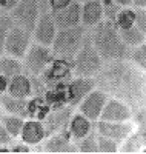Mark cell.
<instances>
[{"label": "cell", "mask_w": 146, "mask_h": 154, "mask_svg": "<svg viewBox=\"0 0 146 154\" xmlns=\"http://www.w3.org/2000/svg\"><path fill=\"white\" fill-rule=\"evenodd\" d=\"M77 149L80 151V152H85V154H94V152H99L96 136L88 133L85 137L80 139V143H78V148H77Z\"/></svg>", "instance_id": "d4e9b609"}, {"label": "cell", "mask_w": 146, "mask_h": 154, "mask_svg": "<svg viewBox=\"0 0 146 154\" xmlns=\"http://www.w3.org/2000/svg\"><path fill=\"white\" fill-rule=\"evenodd\" d=\"M134 25L144 34V31H146V11H144V8H140V9L135 11V22H134Z\"/></svg>", "instance_id": "f1b7e54d"}, {"label": "cell", "mask_w": 146, "mask_h": 154, "mask_svg": "<svg viewBox=\"0 0 146 154\" xmlns=\"http://www.w3.org/2000/svg\"><path fill=\"white\" fill-rule=\"evenodd\" d=\"M25 66L28 68V71L34 75L42 74L46 71V66L52 62V53L48 46H43L40 43L29 45L28 51L25 54Z\"/></svg>", "instance_id": "52a82bcc"}, {"label": "cell", "mask_w": 146, "mask_h": 154, "mask_svg": "<svg viewBox=\"0 0 146 154\" xmlns=\"http://www.w3.org/2000/svg\"><path fill=\"white\" fill-rule=\"evenodd\" d=\"M103 17V5L100 0H88L82 6L80 20L83 22V26H94Z\"/></svg>", "instance_id": "2e32d148"}, {"label": "cell", "mask_w": 146, "mask_h": 154, "mask_svg": "<svg viewBox=\"0 0 146 154\" xmlns=\"http://www.w3.org/2000/svg\"><path fill=\"white\" fill-rule=\"evenodd\" d=\"M17 2H19V0H3V5H5V8L11 9V8L14 6V5H16Z\"/></svg>", "instance_id": "836d02e7"}, {"label": "cell", "mask_w": 146, "mask_h": 154, "mask_svg": "<svg viewBox=\"0 0 146 154\" xmlns=\"http://www.w3.org/2000/svg\"><path fill=\"white\" fill-rule=\"evenodd\" d=\"M43 151L45 152H75L77 149L71 146L69 140L65 136H54L45 142Z\"/></svg>", "instance_id": "d6986e66"}, {"label": "cell", "mask_w": 146, "mask_h": 154, "mask_svg": "<svg viewBox=\"0 0 146 154\" xmlns=\"http://www.w3.org/2000/svg\"><path fill=\"white\" fill-rule=\"evenodd\" d=\"M69 131L74 139L85 137L88 133H91V120L86 119L82 112L72 116L69 119Z\"/></svg>", "instance_id": "ac0fdd59"}, {"label": "cell", "mask_w": 146, "mask_h": 154, "mask_svg": "<svg viewBox=\"0 0 146 154\" xmlns=\"http://www.w3.org/2000/svg\"><path fill=\"white\" fill-rule=\"evenodd\" d=\"M91 42L94 45L96 51L102 60L112 62V60H122L126 57L128 49L123 43L118 29L114 26L112 22H99L97 28L91 37Z\"/></svg>", "instance_id": "7a4b0ae2"}, {"label": "cell", "mask_w": 146, "mask_h": 154, "mask_svg": "<svg viewBox=\"0 0 146 154\" xmlns=\"http://www.w3.org/2000/svg\"><path fill=\"white\" fill-rule=\"evenodd\" d=\"M0 106H2V103H0Z\"/></svg>", "instance_id": "ab89813d"}, {"label": "cell", "mask_w": 146, "mask_h": 154, "mask_svg": "<svg viewBox=\"0 0 146 154\" xmlns=\"http://www.w3.org/2000/svg\"><path fill=\"white\" fill-rule=\"evenodd\" d=\"M132 3H134L135 6H138V8H144L146 0H132Z\"/></svg>", "instance_id": "e575fe53"}, {"label": "cell", "mask_w": 146, "mask_h": 154, "mask_svg": "<svg viewBox=\"0 0 146 154\" xmlns=\"http://www.w3.org/2000/svg\"><path fill=\"white\" fill-rule=\"evenodd\" d=\"M96 86V82L94 79L91 77H77L74 79L69 85V102L71 105H78L82 102V99L89 93L92 91Z\"/></svg>", "instance_id": "4fadbf2b"}, {"label": "cell", "mask_w": 146, "mask_h": 154, "mask_svg": "<svg viewBox=\"0 0 146 154\" xmlns=\"http://www.w3.org/2000/svg\"><path fill=\"white\" fill-rule=\"evenodd\" d=\"M80 2H88V0H80Z\"/></svg>", "instance_id": "f35d334b"}, {"label": "cell", "mask_w": 146, "mask_h": 154, "mask_svg": "<svg viewBox=\"0 0 146 154\" xmlns=\"http://www.w3.org/2000/svg\"><path fill=\"white\" fill-rule=\"evenodd\" d=\"M8 93L12 97H20V99H26L31 93H32V86H31V80L29 77H26L23 74H17L14 77H11V80L8 82Z\"/></svg>", "instance_id": "e0dca14e"}, {"label": "cell", "mask_w": 146, "mask_h": 154, "mask_svg": "<svg viewBox=\"0 0 146 154\" xmlns=\"http://www.w3.org/2000/svg\"><path fill=\"white\" fill-rule=\"evenodd\" d=\"M96 140H97L99 152L111 154V152H117L118 151V143H117V140H114V139H109V137H105V136L99 134V137Z\"/></svg>", "instance_id": "484cf974"}, {"label": "cell", "mask_w": 146, "mask_h": 154, "mask_svg": "<svg viewBox=\"0 0 146 154\" xmlns=\"http://www.w3.org/2000/svg\"><path fill=\"white\" fill-rule=\"evenodd\" d=\"M85 40V26L77 25L72 28L59 29L52 40V54L72 59Z\"/></svg>", "instance_id": "3957f363"}, {"label": "cell", "mask_w": 146, "mask_h": 154, "mask_svg": "<svg viewBox=\"0 0 146 154\" xmlns=\"http://www.w3.org/2000/svg\"><path fill=\"white\" fill-rule=\"evenodd\" d=\"M100 120L106 122H128L132 117L131 108L120 99L106 100V103L100 112Z\"/></svg>", "instance_id": "30bf717a"}, {"label": "cell", "mask_w": 146, "mask_h": 154, "mask_svg": "<svg viewBox=\"0 0 146 154\" xmlns=\"http://www.w3.org/2000/svg\"><path fill=\"white\" fill-rule=\"evenodd\" d=\"M131 57H132L135 65H138L141 69H144V66H146V46H144V43L138 45V48L134 49V53H132Z\"/></svg>", "instance_id": "83f0119b"}, {"label": "cell", "mask_w": 146, "mask_h": 154, "mask_svg": "<svg viewBox=\"0 0 146 154\" xmlns=\"http://www.w3.org/2000/svg\"><path fill=\"white\" fill-rule=\"evenodd\" d=\"M0 103L5 106V109L9 114H16V116H26L28 112V105H26V100L20 99V97H12V96H3Z\"/></svg>", "instance_id": "ffe728a7"}, {"label": "cell", "mask_w": 146, "mask_h": 154, "mask_svg": "<svg viewBox=\"0 0 146 154\" xmlns=\"http://www.w3.org/2000/svg\"><path fill=\"white\" fill-rule=\"evenodd\" d=\"M22 140L28 145H35V143H40L42 140L45 139V126L42 122L38 120H28V122H23L22 126V131H20Z\"/></svg>", "instance_id": "9a60e30c"}, {"label": "cell", "mask_w": 146, "mask_h": 154, "mask_svg": "<svg viewBox=\"0 0 146 154\" xmlns=\"http://www.w3.org/2000/svg\"><path fill=\"white\" fill-rule=\"evenodd\" d=\"M14 25L11 16H6V14H2L0 16V54L3 53V45H5V38H6V34L9 31V28Z\"/></svg>", "instance_id": "4316f807"}, {"label": "cell", "mask_w": 146, "mask_h": 154, "mask_svg": "<svg viewBox=\"0 0 146 154\" xmlns=\"http://www.w3.org/2000/svg\"><path fill=\"white\" fill-rule=\"evenodd\" d=\"M37 3H38V11H40V14H42V12H48V9H49V0H37Z\"/></svg>", "instance_id": "1f68e13d"}, {"label": "cell", "mask_w": 146, "mask_h": 154, "mask_svg": "<svg viewBox=\"0 0 146 154\" xmlns=\"http://www.w3.org/2000/svg\"><path fill=\"white\" fill-rule=\"evenodd\" d=\"M71 116H72V109L71 108L59 109V111H54L52 114H49L45 125H43L45 126V134L51 136V134H56V133L62 131L63 128L68 125Z\"/></svg>", "instance_id": "5bb4252c"}, {"label": "cell", "mask_w": 146, "mask_h": 154, "mask_svg": "<svg viewBox=\"0 0 146 154\" xmlns=\"http://www.w3.org/2000/svg\"><path fill=\"white\" fill-rule=\"evenodd\" d=\"M12 151H14V152H28V148H26V146H17Z\"/></svg>", "instance_id": "8d00e7d4"}, {"label": "cell", "mask_w": 146, "mask_h": 154, "mask_svg": "<svg viewBox=\"0 0 146 154\" xmlns=\"http://www.w3.org/2000/svg\"><path fill=\"white\" fill-rule=\"evenodd\" d=\"M99 134L109 137L114 140H125L131 131H132V125L128 122H106V120H100L97 125Z\"/></svg>", "instance_id": "7c38bea8"}, {"label": "cell", "mask_w": 146, "mask_h": 154, "mask_svg": "<svg viewBox=\"0 0 146 154\" xmlns=\"http://www.w3.org/2000/svg\"><path fill=\"white\" fill-rule=\"evenodd\" d=\"M2 123H3V126L6 128V131H8L12 137L20 136L22 126H23V119L20 117V116H16V114L3 116V117H2Z\"/></svg>", "instance_id": "603a6c76"}, {"label": "cell", "mask_w": 146, "mask_h": 154, "mask_svg": "<svg viewBox=\"0 0 146 154\" xmlns=\"http://www.w3.org/2000/svg\"><path fill=\"white\" fill-rule=\"evenodd\" d=\"M11 9V19L16 20V23L23 29L32 32L38 14H40L37 0H19Z\"/></svg>", "instance_id": "5b68a950"}, {"label": "cell", "mask_w": 146, "mask_h": 154, "mask_svg": "<svg viewBox=\"0 0 146 154\" xmlns=\"http://www.w3.org/2000/svg\"><path fill=\"white\" fill-rule=\"evenodd\" d=\"M71 2H74V0H49V8L52 9V12H56L65 6H68Z\"/></svg>", "instance_id": "f546056e"}, {"label": "cell", "mask_w": 146, "mask_h": 154, "mask_svg": "<svg viewBox=\"0 0 146 154\" xmlns=\"http://www.w3.org/2000/svg\"><path fill=\"white\" fill-rule=\"evenodd\" d=\"M9 149H6V148H0V152H8Z\"/></svg>", "instance_id": "74e56055"}, {"label": "cell", "mask_w": 146, "mask_h": 154, "mask_svg": "<svg viewBox=\"0 0 146 154\" xmlns=\"http://www.w3.org/2000/svg\"><path fill=\"white\" fill-rule=\"evenodd\" d=\"M115 22H117L118 29H126V28L134 26L135 11H132V9H122L120 12H117V14H115Z\"/></svg>", "instance_id": "cb8c5ba5"}, {"label": "cell", "mask_w": 146, "mask_h": 154, "mask_svg": "<svg viewBox=\"0 0 146 154\" xmlns=\"http://www.w3.org/2000/svg\"><path fill=\"white\" fill-rule=\"evenodd\" d=\"M80 14H82V6L77 2H71L68 6L56 11L52 19H54L57 29H65L80 25Z\"/></svg>", "instance_id": "8fae6325"}, {"label": "cell", "mask_w": 146, "mask_h": 154, "mask_svg": "<svg viewBox=\"0 0 146 154\" xmlns=\"http://www.w3.org/2000/svg\"><path fill=\"white\" fill-rule=\"evenodd\" d=\"M23 65L16 57H2L0 59V74L11 79L17 74H22Z\"/></svg>", "instance_id": "44dd1931"}, {"label": "cell", "mask_w": 146, "mask_h": 154, "mask_svg": "<svg viewBox=\"0 0 146 154\" xmlns=\"http://www.w3.org/2000/svg\"><path fill=\"white\" fill-rule=\"evenodd\" d=\"M108 100L106 93H103L102 89H92L89 91L80 102V112L89 120H97L99 116Z\"/></svg>", "instance_id": "ba28073f"}, {"label": "cell", "mask_w": 146, "mask_h": 154, "mask_svg": "<svg viewBox=\"0 0 146 154\" xmlns=\"http://www.w3.org/2000/svg\"><path fill=\"white\" fill-rule=\"evenodd\" d=\"M120 34L122 40L125 45H129V46H138L141 43H144V34L135 26H131V28H126V29H120L118 31Z\"/></svg>", "instance_id": "7402d4cb"}, {"label": "cell", "mask_w": 146, "mask_h": 154, "mask_svg": "<svg viewBox=\"0 0 146 154\" xmlns=\"http://www.w3.org/2000/svg\"><path fill=\"white\" fill-rule=\"evenodd\" d=\"M34 37L37 43H40L43 46H51L52 45V40L56 37V32H57V28H56V23H54V19L49 12H42L38 16L37 22H35V26H34Z\"/></svg>", "instance_id": "9c48e42d"}, {"label": "cell", "mask_w": 146, "mask_h": 154, "mask_svg": "<svg viewBox=\"0 0 146 154\" xmlns=\"http://www.w3.org/2000/svg\"><path fill=\"white\" fill-rule=\"evenodd\" d=\"M11 140H12V136L6 131V128L3 126V123L0 122V145L11 143Z\"/></svg>", "instance_id": "4dcf8cb0"}, {"label": "cell", "mask_w": 146, "mask_h": 154, "mask_svg": "<svg viewBox=\"0 0 146 154\" xmlns=\"http://www.w3.org/2000/svg\"><path fill=\"white\" fill-rule=\"evenodd\" d=\"M75 60H74V68H75V74L78 77H92L96 75L102 65L103 60L99 56V53L96 51L94 45L91 42V37L85 38L82 46L78 48V51L75 53Z\"/></svg>", "instance_id": "277c9868"}, {"label": "cell", "mask_w": 146, "mask_h": 154, "mask_svg": "<svg viewBox=\"0 0 146 154\" xmlns=\"http://www.w3.org/2000/svg\"><path fill=\"white\" fill-rule=\"evenodd\" d=\"M105 69L100 68L97 80H94L103 93H111L120 100L137 102L143 100L144 74L120 60H112Z\"/></svg>", "instance_id": "6da1fadb"}, {"label": "cell", "mask_w": 146, "mask_h": 154, "mask_svg": "<svg viewBox=\"0 0 146 154\" xmlns=\"http://www.w3.org/2000/svg\"><path fill=\"white\" fill-rule=\"evenodd\" d=\"M114 2L118 3V5H122V6H128V5L132 3V0H114Z\"/></svg>", "instance_id": "d590c367"}, {"label": "cell", "mask_w": 146, "mask_h": 154, "mask_svg": "<svg viewBox=\"0 0 146 154\" xmlns=\"http://www.w3.org/2000/svg\"><path fill=\"white\" fill-rule=\"evenodd\" d=\"M6 88H8V77H5V75L0 74V94L5 93Z\"/></svg>", "instance_id": "d6a6232c"}, {"label": "cell", "mask_w": 146, "mask_h": 154, "mask_svg": "<svg viewBox=\"0 0 146 154\" xmlns=\"http://www.w3.org/2000/svg\"><path fill=\"white\" fill-rule=\"evenodd\" d=\"M29 34L31 32L23 29L19 25H12L6 34L3 51L6 54H9L11 57H16V59L25 57L26 51L29 48Z\"/></svg>", "instance_id": "8992f818"}]
</instances>
